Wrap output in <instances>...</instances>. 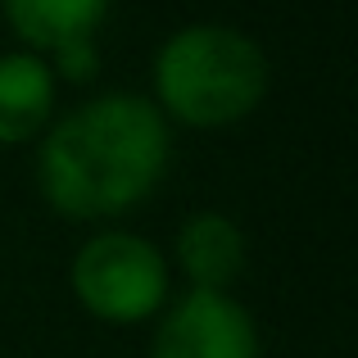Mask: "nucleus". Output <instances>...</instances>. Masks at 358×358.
I'll return each instance as SVG.
<instances>
[{"label": "nucleus", "instance_id": "423d86ee", "mask_svg": "<svg viewBox=\"0 0 358 358\" xmlns=\"http://www.w3.org/2000/svg\"><path fill=\"white\" fill-rule=\"evenodd\" d=\"M55 109V73L41 55L14 50L0 55V141L18 145L32 131H41V122Z\"/></svg>", "mask_w": 358, "mask_h": 358}, {"label": "nucleus", "instance_id": "f03ea898", "mask_svg": "<svg viewBox=\"0 0 358 358\" xmlns=\"http://www.w3.org/2000/svg\"><path fill=\"white\" fill-rule=\"evenodd\" d=\"M155 87L173 118L191 127H222L245 118L268 91V59L259 41L222 23H195L164 41Z\"/></svg>", "mask_w": 358, "mask_h": 358}, {"label": "nucleus", "instance_id": "39448f33", "mask_svg": "<svg viewBox=\"0 0 358 358\" xmlns=\"http://www.w3.org/2000/svg\"><path fill=\"white\" fill-rule=\"evenodd\" d=\"M177 263L195 290H227L245 272V236L227 213H195L177 231Z\"/></svg>", "mask_w": 358, "mask_h": 358}, {"label": "nucleus", "instance_id": "0eeeda50", "mask_svg": "<svg viewBox=\"0 0 358 358\" xmlns=\"http://www.w3.org/2000/svg\"><path fill=\"white\" fill-rule=\"evenodd\" d=\"M109 0H5V18L23 41L59 50L69 41H91Z\"/></svg>", "mask_w": 358, "mask_h": 358}, {"label": "nucleus", "instance_id": "6e6552de", "mask_svg": "<svg viewBox=\"0 0 358 358\" xmlns=\"http://www.w3.org/2000/svg\"><path fill=\"white\" fill-rule=\"evenodd\" d=\"M55 64H59V73L69 82H91V78H96V69H100V55H96V45H91V41H69V45L55 50Z\"/></svg>", "mask_w": 358, "mask_h": 358}, {"label": "nucleus", "instance_id": "20e7f679", "mask_svg": "<svg viewBox=\"0 0 358 358\" xmlns=\"http://www.w3.org/2000/svg\"><path fill=\"white\" fill-rule=\"evenodd\" d=\"M150 358H259V331L231 295L191 290L168 308Z\"/></svg>", "mask_w": 358, "mask_h": 358}, {"label": "nucleus", "instance_id": "f257e3e1", "mask_svg": "<svg viewBox=\"0 0 358 358\" xmlns=\"http://www.w3.org/2000/svg\"><path fill=\"white\" fill-rule=\"evenodd\" d=\"M168 168V122L145 96L109 91L50 127L36 155L45 200L73 218H114Z\"/></svg>", "mask_w": 358, "mask_h": 358}, {"label": "nucleus", "instance_id": "7ed1b4c3", "mask_svg": "<svg viewBox=\"0 0 358 358\" xmlns=\"http://www.w3.org/2000/svg\"><path fill=\"white\" fill-rule=\"evenodd\" d=\"M73 290L105 322H141L168 295V263L131 231H100L73 259Z\"/></svg>", "mask_w": 358, "mask_h": 358}]
</instances>
